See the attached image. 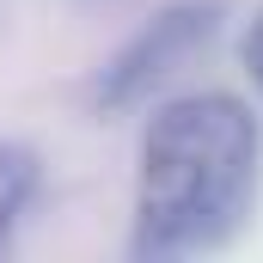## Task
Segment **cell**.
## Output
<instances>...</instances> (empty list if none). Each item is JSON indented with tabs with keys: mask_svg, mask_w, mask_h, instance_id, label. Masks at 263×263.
<instances>
[{
	"mask_svg": "<svg viewBox=\"0 0 263 263\" xmlns=\"http://www.w3.org/2000/svg\"><path fill=\"white\" fill-rule=\"evenodd\" d=\"M239 55H245V73H251V86L263 92V6L251 12V25H245V43H239Z\"/></svg>",
	"mask_w": 263,
	"mask_h": 263,
	"instance_id": "cell-4",
	"label": "cell"
},
{
	"mask_svg": "<svg viewBox=\"0 0 263 263\" xmlns=\"http://www.w3.org/2000/svg\"><path fill=\"white\" fill-rule=\"evenodd\" d=\"M37 190H43V159L25 141H0V257L12 251V239H18Z\"/></svg>",
	"mask_w": 263,
	"mask_h": 263,
	"instance_id": "cell-3",
	"label": "cell"
},
{
	"mask_svg": "<svg viewBox=\"0 0 263 263\" xmlns=\"http://www.w3.org/2000/svg\"><path fill=\"white\" fill-rule=\"evenodd\" d=\"M227 25V0H172L159 6L147 25H135L129 37L110 49V62L92 80V110L123 117L135 104H147L165 80H178L184 67L208 55V43Z\"/></svg>",
	"mask_w": 263,
	"mask_h": 263,
	"instance_id": "cell-2",
	"label": "cell"
},
{
	"mask_svg": "<svg viewBox=\"0 0 263 263\" xmlns=\"http://www.w3.org/2000/svg\"><path fill=\"white\" fill-rule=\"evenodd\" d=\"M263 123L233 92H184L159 104L135 141L129 257L172 263L227 251L257 208Z\"/></svg>",
	"mask_w": 263,
	"mask_h": 263,
	"instance_id": "cell-1",
	"label": "cell"
}]
</instances>
